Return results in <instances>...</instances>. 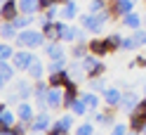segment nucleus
I'll use <instances>...</instances> for the list:
<instances>
[{
	"label": "nucleus",
	"mask_w": 146,
	"mask_h": 135,
	"mask_svg": "<svg viewBox=\"0 0 146 135\" xmlns=\"http://www.w3.org/2000/svg\"><path fill=\"white\" fill-rule=\"evenodd\" d=\"M45 43H47L45 33L35 31V29H24V31L17 33V38H14L17 48H26V50H38V48H42Z\"/></svg>",
	"instance_id": "nucleus-1"
},
{
	"label": "nucleus",
	"mask_w": 146,
	"mask_h": 135,
	"mask_svg": "<svg viewBox=\"0 0 146 135\" xmlns=\"http://www.w3.org/2000/svg\"><path fill=\"white\" fill-rule=\"evenodd\" d=\"M113 17H111V12L108 10H104V12H99V14H92V12H85L83 17H80V26L87 31V33H99L106 26V21H111Z\"/></svg>",
	"instance_id": "nucleus-2"
},
{
	"label": "nucleus",
	"mask_w": 146,
	"mask_h": 135,
	"mask_svg": "<svg viewBox=\"0 0 146 135\" xmlns=\"http://www.w3.org/2000/svg\"><path fill=\"white\" fill-rule=\"evenodd\" d=\"M66 21L64 19H54V21H40V31L45 33V38L47 40H61V36H64V31H66Z\"/></svg>",
	"instance_id": "nucleus-3"
},
{
	"label": "nucleus",
	"mask_w": 146,
	"mask_h": 135,
	"mask_svg": "<svg viewBox=\"0 0 146 135\" xmlns=\"http://www.w3.org/2000/svg\"><path fill=\"white\" fill-rule=\"evenodd\" d=\"M33 59H35L33 50H26V48H17L14 57H12V64H14V69H17V71L26 74V71H29V66L33 64Z\"/></svg>",
	"instance_id": "nucleus-4"
},
{
	"label": "nucleus",
	"mask_w": 146,
	"mask_h": 135,
	"mask_svg": "<svg viewBox=\"0 0 146 135\" xmlns=\"http://www.w3.org/2000/svg\"><path fill=\"white\" fill-rule=\"evenodd\" d=\"M134 0H108V12L113 19H123L125 14L134 12Z\"/></svg>",
	"instance_id": "nucleus-5"
},
{
	"label": "nucleus",
	"mask_w": 146,
	"mask_h": 135,
	"mask_svg": "<svg viewBox=\"0 0 146 135\" xmlns=\"http://www.w3.org/2000/svg\"><path fill=\"white\" fill-rule=\"evenodd\" d=\"M52 116L47 114V111H38L35 114V119L31 121V133H47L50 128H52Z\"/></svg>",
	"instance_id": "nucleus-6"
},
{
	"label": "nucleus",
	"mask_w": 146,
	"mask_h": 135,
	"mask_svg": "<svg viewBox=\"0 0 146 135\" xmlns=\"http://www.w3.org/2000/svg\"><path fill=\"white\" fill-rule=\"evenodd\" d=\"M19 14H21L19 12V0H3V5H0V19L3 21H12Z\"/></svg>",
	"instance_id": "nucleus-7"
},
{
	"label": "nucleus",
	"mask_w": 146,
	"mask_h": 135,
	"mask_svg": "<svg viewBox=\"0 0 146 135\" xmlns=\"http://www.w3.org/2000/svg\"><path fill=\"white\" fill-rule=\"evenodd\" d=\"M123 90L120 88H111L108 85L104 93H102V97H104V104L106 107H113V109H120V102H123Z\"/></svg>",
	"instance_id": "nucleus-8"
},
{
	"label": "nucleus",
	"mask_w": 146,
	"mask_h": 135,
	"mask_svg": "<svg viewBox=\"0 0 146 135\" xmlns=\"http://www.w3.org/2000/svg\"><path fill=\"white\" fill-rule=\"evenodd\" d=\"M80 97V90H78V81H68L66 88H64V109L71 111V107L76 104V100Z\"/></svg>",
	"instance_id": "nucleus-9"
},
{
	"label": "nucleus",
	"mask_w": 146,
	"mask_h": 135,
	"mask_svg": "<svg viewBox=\"0 0 146 135\" xmlns=\"http://www.w3.org/2000/svg\"><path fill=\"white\" fill-rule=\"evenodd\" d=\"M14 111H17V116H19V121H24V123H31L35 119V114H38V111H35V107L31 102H26V100H21L19 104H17Z\"/></svg>",
	"instance_id": "nucleus-10"
},
{
	"label": "nucleus",
	"mask_w": 146,
	"mask_h": 135,
	"mask_svg": "<svg viewBox=\"0 0 146 135\" xmlns=\"http://www.w3.org/2000/svg\"><path fill=\"white\" fill-rule=\"evenodd\" d=\"M19 121V116H17V111L10 109V104H0V128H12V126Z\"/></svg>",
	"instance_id": "nucleus-11"
},
{
	"label": "nucleus",
	"mask_w": 146,
	"mask_h": 135,
	"mask_svg": "<svg viewBox=\"0 0 146 135\" xmlns=\"http://www.w3.org/2000/svg\"><path fill=\"white\" fill-rule=\"evenodd\" d=\"M139 102H141V97L139 95H137L134 93V90H130V93H125L123 95V102H120V109L127 114V116H130L134 109H137V107H139Z\"/></svg>",
	"instance_id": "nucleus-12"
},
{
	"label": "nucleus",
	"mask_w": 146,
	"mask_h": 135,
	"mask_svg": "<svg viewBox=\"0 0 146 135\" xmlns=\"http://www.w3.org/2000/svg\"><path fill=\"white\" fill-rule=\"evenodd\" d=\"M68 81H73V76H71V71H68V69L57 71V74H47V83H50L52 88H66Z\"/></svg>",
	"instance_id": "nucleus-13"
},
{
	"label": "nucleus",
	"mask_w": 146,
	"mask_h": 135,
	"mask_svg": "<svg viewBox=\"0 0 146 135\" xmlns=\"http://www.w3.org/2000/svg\"><path fill=\"white\" fill-rule=\"evenodd\" d=\"M47 107L57 111L59 107H64V88H52L47 90Z\"/></svg>",
	"instance_id": "nucleus-14"
},
{
	"label": "nucleus",
	"mask_w": 146,
	"mask_h": 135,
	"mask_svg": "<svg viewBox=\"0 0 146 135\" xmlns=\"http://www.w3.org/2000/svg\"><path fill=\"white\" fill-rule=\"evenodd\" d=\"M78 17H80V10H78L76 0H68V3H64V5H61L59 19H64V21H73V19H78Z\"/></svg>",
	"instance_id": "nucleus-15"
},
{
	"label": "nucleus",
	"mask_w": 146,
	"mask_h": 135,
	"mask_svg": "<svg viewBox=\"0 0 146 135\" xmlns=\"http://www.w3.org/2000/svg\"><path fill=\"white\" fill-rule=\"evenodd\" d=\"M80 97H83V100H85V104L90 107V114H94V111L99 109V104L104 102L102 93H94V90H87V93H80Z\"/></svg>",
	"instance_id": "nucleus-16"
},
{
	"label": "nucleus",
	"mask_w": 146,
	"mask_h": 135,
	"mask_svg": "<svg viewBox=\"0 0 146 135\" xmlns=\"http://www.w3.org/2000/svg\"><path fill=\"white\" fill-rule=\"evenodd\" d=\"M90 52H92V55H97V57H106V55H111L106 38H92V40H90Z\"/></svg>",
	"instance_id": "nucleus-17"
},
{
	"label": "nucleus",
	"mask_w": 146,
	"mask_h": 135,
	"mask_svg": "<svg viewBox=\"0 0 146 135\" xmlns=\"http://www.w3.org/2000/svg\"><path fill=\"white\" fill-rule=\"evenodd\" d=\"M94 121L99 123V126H108V128H113V126L118 123L115 121V116H113V107H108V109L106 111H94Z\"/></svg>",
	"instance_id": "nucleus-18"
},
{
	"label": "nucleus",
	"mask_w": 146,
	"mask_h": 135,
	"mask_svg": "<svg viewBox=\"0 0 146 135\" xmlns=\"http://www.w3.org/2000/svg\"><path fill=\"white\" fill-rule=\"evenodd\" d=\"M17 69L12 62H0V85H7L10 81H14Z\"/></svg>",
	"instance_id": "nucleus-19"
},
{
	"label": "nucleus",
	"mask_w": 146,
	"mask_h": 135,
	"mask_svg": "<svg viewBox=\"0 0 146 135\" xmlns=\"http://www.w3.org/2000/svg\"><path fill=\"white\" fill-rule=\"evenodd\" d=\"M42 50H45V55H47L50 59L66 55V52H64V45H61V40H47V43L42 45Z\"/></svg>",
	"instance_id": "nucleus-20"
},
{
	"label": "nucleus",
	"mask_w": 146,
	"mask_h": 135,
	"mask_svg": "<svg viewBox=\"0 0 146 135\" xmlns=\"http://www.w3.org/2000/svg\"><path fill=\"white\" fill-rule=\"evenodd\" d=\"M120 21H123V26H125V29H130V31H137V29H141V24H144L141 14H137V12H130V14H125Z\"/></svg>",
	"instance_id": "nucleus-21"
},
{
	"label": "nucleus",
	"mask_w": 146,
	"mask_h": 135,
	"mask_svg": "<svg viewBox=\"0 0 146 135\" xmlns=\"http://www.w3.org/2000/svg\"><path fill=\"white\" fill-rule=\"evenodd\" d=\"M45 71H47V66H45L42 62L35 57V59H33V64L29 66V71H26V74H29V78H31V81H40V78L45 76Z\"/></svg>",
	"instance_id": "nucleus-22"
},
{
	"label": "nucleus",
	"mask_w": 146,
	"mask_h": 135,
	"mask_svg": "<svg viewBox=\"0 0 146 135\" xmlns=\"http://www.w3.org/2000/svg\"><path fill=\"white\" fill-rule=\"evenodd\" d=\"M87 55H90V40H87V43L78 40V43H73V45H71V57H73V59H78V62H80V59L87 57Z\"/></svg>",
	"instance_id": "nucleus-23"
},
{
	"label": "nucleus",
	"mask_w": 146,
	"mask_h": 135,
	"mask_svg": "<svg viewBox=\"0 0 146 135\" xmlns=\"http://www.w3.org/2000/svg\"><path fill=\"white\" fill-rule=\"evenodd\" d=\"M17 33H19V29L14 26V21H3L0 24V38L3 40H14Z\"/></svg>",
	"instance_id": "nucleus-24"
},
{
	"label": "nucleus",
	"mask_w": 146,
	"mask_h": 135,
	"mask_svg": "<svg viewBox=\"0 0 146 135\" xmlns=\"http://www.w3.org/2000/svg\"><path fill=\"white\" fill-rule=\"evenodd\" d=\"M21 14H40V0H19Z\"/></svg>",
	"instance_id": "nucleus-25"
},
{
	"label": "nucleus",
	"mask_w": 146,
	"mask_h": 135,
	"mask_svg": "<svg viewBox=\"0 0 146 135\" xmlns=\"http://www.w3.org/2000/svg\"><path fill=\"white\" fill-rule=\"evenodd\" d=\"M64 69H68V59H66V55L54 57V59L47 62V74H57V71H64Z\"/></svg>",
	"instance_id": "nucleus-26"
},
{
	"label": "nucleus",
	"mask_w": 146,
	"mask_h": 135,
	"mask_svg": "<svg viewBox=\"0 0 146 135\" xmlns=\"http://www.w3.org/2000/svg\"><path fill=\"white\" fill-rule=\"evenodd\" d=\"M73 119H76V114H73V111H68V114H61L54 123H57L61 130H66V133L71 135V130H73Z\"/></svg>",
	"instance_id": "nucleus-27"
},
{
	"label": "nucleus",
	"mask_w": 146,
	"mask_h": 135,
	"mask_svg": "<svg viewBox=\"0 0 146 135\" xmlns=\"http://www.w3.org/2000/svg\"><path fill=\"white\" fill-rule=\"evenodd\" d=\"M14 90L19 93L21 100H31V97H33V85H31V81H19V83L14 85Z\"/></svg>",
	"instance_id": "nucleus-28"
},
{
	"label": "nucleus",
	"mask_w": 146,
	"mask_h": 135,
	"mask_svg": "<svg viewBox=\"0 0 146 135\" xmlns=\"http://www.w3.org/2000/svg\"><path fill=\"white\" fill-rule=\"evenodd\" d=\"M33 17H35V14H19V17H17V19H12V21H14V26H17L19 31H24V29H31V24L35 21Z\"/></svg>",
	"instance_id": "nucleus-29"
},
{
	"label": "nucleus",
	"mask_w": 146,
	"mask_h": 135,
	"mask_svg": "<svg viewBox=\"0 0 146 135\" xmlns=\"http://www.w3.org/2000/svg\"><path fill=\"white\" fill-rule=\"evenodd\" d=\"M14 45L12 43H0V62H12L14 57Z\"/></svg>",
	"instance_id": "nucleus-30"
},
{
	"label": "nucleus",
	"mask_w": 146,
	"mask_h": 135,
	"mask_svg": "<svg viewBox=\"0 0 146 135\" xmlns=\"http://www.w3.org/2000/svg\"><path fill=\"white\" fill-rule=\"evenodd\" d=\"M132 45H134V50H139V48H144L146 45V29H137V31H132Z\"/></svg>",
	"instance_id": "nucleus-31"
},
{
	"label": "nucleus",
	"mask_w": 146,
	"mask_h": 135,
	"mask_svg": "<svg viewBox=\"0 0 146 135\" xmlns=\"http://www.w3.org/2000/svg\"><path fill=\"white\" fill-rule=\"evenodd\" d=\"M106 43H108V50H111V52L123 50V36L120 33H108L106 36Z\"/></svg>",
	"instance_id": "nucleus-32"
},
{
	"label": "nucleus",
	"mask_w": 146,
	"mask_h": 135,
	"mask_svg": "<svg viewBox=\"0 0 146 135\" xmlns=\"http://www.w3.org/2000/svg\"><path fill=\"white\" fill-rule=\"evenodd\" d=\"M87 85H90V90H94V93H104V90L108 88V85H106V81H104V76H94V78H90V81H87Z\"/></svg>",
	"instance_id": "nucleus-33"
},
{
	"label": "nucleus",
	"mask_w": 146,
	"mask_h": 135,
	"mask_svg": "<svg viewBox=\"0 0 146 135\" xmlns=\"http://www.w3.org/2000/svg\"><path fill=\"white\" fill-rule=\"evenodd\" d=\"M127 123H130V130H137V133H141V128H144V123H146V119H144V116H139V114H130V121H127Z\"/></svg>",
	"instance_id": "nucleus-34"
},
{
	"label": "nucleus",
	"mask_w": 146,
	"mask_h": 135,
	"mask_svg": "<svg viewBox=\"0 0 146 135\" xmlns=\"http://www.w3.org/2000/svg\"><path fill=\"white\" fill-rule=\"evenodd\" d=\"M104 10H108V0H90V5H87V12L99 14V12H104Z\"/></svg>",
	"instance_id": "nucleus-35"
},
{
	"label": "nucleus",
	"mask_w": 146,
	"mask_h": 135,
	"mask_svg": "<svg viewBox=\"0 0 146 135\" xmlns=\"http://www.w3.org/2000/svg\"><path fill=\"white\" fill-rule=\"evenodd\" d=\"M71 111L76 114V116H85V114H90V107L85 104V100H83V97H78V100H76V104L71 107Z\"/></svg>",
	"instance_id": "nucleus-36"
},
{
	"label": "nucleus",
	"mask_w": 146,
	"mask_h": 135,
	"mask_svg": "<svg viewBox=\"0 0 146 135\" xmlns=\"http://www.w3.org/2000/svg\"><path fill=\"white\" fill-rule=\"evenodd\" d=\"M76 135H94V123L92 121H83L76 126Z\"/></svg>",
	"instance_id": "nucleus-37"
},
{
	"label": "nucleus",
	"mask_w": 146,
	"mask_h": 135,
	"mask_svg": "<svg viewBox=\"0 0 146 135\" xmlns=\"http://www.w3.org/2000/svg\"><path fill=\"white\" fill-rule=\"evenodd\" d=\"M59 12H61V7H59V5H52V7H47V10L40 12V14H42L45 21H54V19L59 17Z\"/></svg>",
	"instance_id": "nucleus-38"
},
{
	"label": "nucleus",
	"mask_w": 146,
	"mask_h": 135,
	"mask_svg": "<svg viewBox=\"0 0 146 135\" xmlns=\"http://www.w3.org/2000/svg\"><path fill=\"white\" fill-rule=\"evenodd\" d=\"M130 133V123H123V121H118L113 128H111V133L108 135H127Z\"/></svg>",
	"instance_id": "nucleus-39"
},
{
	"label": "nucleus",
	"mask_w": 146,
	"mask_h": 135,
	"mask_svg": "<svg viewBox=\"0 0 146 135\" xmlns=\"http://www.w3.org/2000/svg\"><path fill=\"white\" fill-rule=\"evenodd\" d=\"M130 66H137V69H144L146 66V57L139 55V57H134V62H130Z\"/></svg>",
	"instance_id": "nucleus-40"
},
{
	"label": "nucleus",
	"mask_w": 146,
	"mask_h": 135,
	"mask_svg": "<svg viewBox=\"0 0 146 135\" xmlns=\"http://www.w3.org/2000/svg\"><path fill=\"white\" fill-rule=\"evenodd\" d=\"M47 135H68V133H66V130H61L57 123H52V128L47 130Z\"/></svg>",
	"instance_id": "nucleus-41"
},
{
	"label": "nucleus",
	"mask_w": 146,
	"mask_h": 135,
	"mask_svg": "<svg viewBox=\"0 0 146 135\" xmlns=\"http://www.w3.org/2000/svg\"><path fill=\"white\" fill-rule=\"evenodd\" d=\"M123 50H134V45H132V38L127 36V38H123Z\"/></svg>",
	"instance_id": "nucleus-42"
},
{
	"label": "nucleus",
	"mask_w": 146,
	"mask_h": 135,
	"mask_svg": "<svg viewBox=\"0 0 146 135\" xmlns=\"http://www.w3.org/2000/svg\"><path fill=\"white\" fill-rule=\"evenodd\" d=\"M0 135H17L12 128H0Z\"/></svg>",
	"instance_id": "nucleus-43"
},
{
	"label": "nucleus",
	"mask_w": 146,
	"mask_h": 135,
	"mask_svg": "<svg viewBox=\"0 0 146 135\" xmlns=\"http://www.w3.org/2000/svg\"><path fill=\"white\" fill-rule=\"evenodd\" d=\"M127 135H141V133H137V130H130V133H127Z\"/></svg>",
	"instance_id": "nucleus-44"
},
{
	"label": "nucleus",
	"mask_w": 146,
	"mask_h": 135,
	"mask_svg": "<svg viewBox=\"0 0 146 135\" xmlns=\"http://www.w3.org/2000/svg\"><path fill=\"white\" fill-rule=\"evenodd\" d=\"M141 135H146V123H144V128H141Z\"/></svg>",
	"instance_id": "nucleus-45"
},
{
	"label": "nucleus",
	"mask_w": 146,
	"mask_h": 135,
	"mask_svg": "<svg viewBox=\"0 0 146 135\" xmlns=\"http://www.w3.org/2000/svg\"><path fill=\"white\" fill-rule=\"evenodd\" d=\"M57 3H59V5H64V3H68V0H57Z\"/></svg>",
	"instance_id": "nucleus-46"
},
{
	"label": "nucleus",
	"mask_w": 146,
	"mask_h": 135,
	"mask_svg": "<svg viewBox=\"0 0 146 135\" xmlns=\"http://www.w3.org/2000/svg\"><path fill=\"white\" fill-rule=\"evenodd\" d=\"M31 135H47V133H31Z\"/></svg>",
	"instance_id": "nucleus-47"
},
{
	"label": "nucleus",
	"mask_w": 146,
	"mask_h": 135,
	"mask_svg": "<svg viewBox=\"0 0 146 135\" xmlns=\"http://www.w3.org/2000/svg\"><path fill=\"white\" fill-rule=\"evenodd\" d=\"M134 3H139V0H134Z\"/></svg>",
	"instance_id": "nucleus-48"
},
{
	"label": "nucleus",
	"mask_w": 146,
	"mask_h": 135,
	"mask_svg": "<svg viewBox=\"0 0 146 135\" xmlns=\"http://www.w3.org/2000/svg\"><path fill=\"white\" fill-rule=\"evenodd\" d=\"M144 5H146V0H144Z\"/></svg>",
	"instance_id": "nucleus-49"
},
{
	"label": "nucleus",
	"mask_w": 146,
	"mask_h": 135,
	"mask_svg": "<svg viewBox=\"0 0 146 135\" xmlns=\"http://www.w3.org/2000/svg\"><path fill=\"white\" fill-rule=\"evenodd\" d=\"M144 21H146V19H144Z\"/></svg>",
	"instance_id": "nucleus-50"
}]
</instances>
